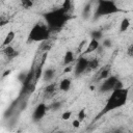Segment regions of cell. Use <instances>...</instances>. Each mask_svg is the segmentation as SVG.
<instances>
[{
	"mask_svg": "<svg viewBox=\"0 0 133 133\" xmlns=\"http://www.w3.org/2000/svg\"><path fill=\"white\" fill-rule=\"evenodd\" d=\"M128 95H129V88L122 87V88L113 89L111 95L109 96L106 104L104 105L102 111L98 114V117H101L102 115L124 106L128 100Z\"/></svg>",
	"mask_w": 133,
	"mask_h": 133,
	"instance_id": "obj_1",
	"label": "cell"
},
{
	"mask_svg": "<svg viewBox=\"0 0 133 133\" xmlns=\"http://www.w3.org/2000/svg\"><path fill=\"white\" fill-rule=\"evenodd\" d=\"M44 19H45L50 31L58 30L61 27H63L64 24L68 22L69 15H68V11L61 7V8H57V9H54V10L44 14Z\"/></svg>",
	"mask_w": 133,
	"mask_h": 133,
	"instance_id": "obj_2",
	"label": "cell"
},
{
	"mask_svg": "<svg viewBox=\"0 0 133 133\" xmlns=\"http://www.w3.org/2000/svg\"><path fill=\"white\" fill-rule=\"evenodd\" d=\"M50 37V29L43 23H36L28 34V43L32 42H46Z\"/></svg>",
	"mask_w": 133,
	"mask_h": 133,
	"instance_id": "obj_3",
	"label": "cell"
},
{
	"mask_svg": "<svg viewBox=\"0 0 133 133\" xmlns=\"http://www.w3.org/2000/svg\"><path fill=\"white\" fill-rule=\"evenodd\" d=\"M119 11V8L115 4L113 0H99L98 5L95 10V17H103V16H109L113 15Z\"/></svg>",
	"mask_w": 133,
	"mask_h": 133,
	"instance_id": "obj_4",
	"label": "cell"
},
{
	"mask_svg": "<svg viewBox=\"0 0 133 133\" xmlns=\"http://www.w3.org/2000/svg\"><path fill=\"white\" fill-rule=\"evenodd\" d=\"M117 80H118V78L116 76H108L102 82V84L100 86V91L107 92V91L113 90L114 89V86H115V83H116Z\"/></svg>",
	"mask_w": 133,
	"mask_h": 133,
	"instance_id": "obj_5",
	"label": "cell"
},
{
	"mask_svg": "<svg viewBox=\"0 0 133 133\" xmlns=\"http://www.w3.org/2000/svg\"><path fill=\"white\" fill-rule=\"evenodd\" d=\"M88 69V59L85 58L84 56H80L77 59V62L74 66V71H75V75L76 76H80L81 74H83L86 70Z\"/></svg>",
	"mask_w": 133,
	"mask_h": 133,
	"instance_id": "obj_6",
	"label": "cell"
},
{
	"mask_svg": "<svg viewBox=\"0 0 133 133\" xmlns=\"http://www.w3.org/2000/svg\"><path fill=\"white\" fill-rule=\"evenodd\" d=\"M47 109H48V107H47L44 103H39V104L35 107L33 113H32V119H33L34 122L41 121V119L45 116V114H46V112H47Z\"/></svg>",
	"mask_w": 133,
	"mask_h": 133,
	"instance_id": "obj_7",
	"label": "cell"
},
{
	"mask_svg": "<svg viewBox=\"0 0 133 133\" xmlns=\"http://www.w3.org/2000/svg\"><path fill=\"white\" fill-rule=\"evenodd\" d=\"M99 46H100L99 41H97V39H95V38H91L90 42L87 44L86 50L83 52V54L85 55V54H89V53H91V52H95V51L99 48Z\"/></svg>",
	"mask_w": 133,
	"mask_h": 133,
	"instance_id": "obj_8",
	"label": "cell"
},
{
	"mask_svg": "<svg viewBox=\"0 0 133 133\" xmlns=\"http://www.w3.org/2000/svg\"><path fill=\"white\" fill-rule=\"evenodd\" d=\"M3 53H4V55H5L7 58H14V57H16V56L18 55V52H17V51L15 50V48H14L12 46H10V45L4 47Z\"/></svg>",
	"mask_w": 133,
	"mask_h": 133,
	"instance_id": "obj_9",
	"label": "cell"
},
{
	"mask_svg": "<svg viewBox=\"0 0 133 133\" xmlns=\"http://www.w3.org/2000/svg\"><path fill=\"white\" fill-rule=\"evenodd\" d=\"M54 76H55V71H54V69H52V68L46 69V70L44 71V73H43V79H44L45 81H47V82L52 81V79L54 78Z\"/></svg>",
	"mask_w": 133,
	"mask_h": 133,
	"instance_id": "obj_10",
	"label": "cell"
},
{
	"mask_svg": "<svg viewBox=\"0 0 133 133\" xmlns=\"http://www.w3.org/2000/svg\"><path fill=\"white\" fill-rule=\"evenodd\" d=\"M74 60H75L74 52L71 51V50L66 51L65 54H64V56H63V64H64V65H69V64H71Z\"/></svg>",
	"mask_w": 133,
	"mask_h": 133,
	"instance_id": "obj_11",
	"label": "cell"
},
{
	"mask_svg": "<svg viewBox=\"0 0 133 133\" xmlns=\"http://www.w3.org/2000/svg\"><path fill=\"white\" fill-rule=\"evenodd\" d=\"M71 84H72L71 80H70L69 78H64V79H62V80L60 81L58 87H59V89L62 90V91H68V90L71 88Z\"/></svg>",
	"mask_w": 133,
	"mask_h": 133,
	"instance_id": "obj_12",
	"label": "cell"
},
{
	"mask_svg": "<svg viewBox=\"0 0 133 133\" xmlns=\"http://www.w3.org/2000/svg\"><path fill=\"white\" fill-rule=\"evenodd\" d=\"M15 36H16V33H15V31H12V30H10L7 34H6V36H5V38H4V41H3V46L5 47V46H8V45H10V43L15 39Z\"/></svg>",
	"mask_w": 133,
	"mask_h": 133,
	"instance_id": "obj_13",
	"label": "cell"
},
{
	"mask_svg": "<svg viewBox=\"0 0 133 133\" xmlns=\"http://www.w3.org/2000/svg\"><path fill=\"white\" fill-rule=\"evenodd\" d=\"M129 26H130V20L128 18H124L122 20V22H121V25H119V31L121 32L127 31L128 28H129Z\"/></svg>",
	"mask_w": 133,
	"mask_h": 133,
	"instance_id": "obj_14",
	"label": "cell"
},
{
	"mask_svg": "<svg viewBox=\"0 0 133 133\" xmlns=\"http://www.w3.org/2000/svg\"><path fill=\"white\" fill-rule=\"evenodd\" d=\"M90 36H91V38H95L97 41H101L103 38V33L100 30H94L90 32Z\"/></svg>",
	"mask_w": 133,
	"mask_h": 133,
	"instance_id": "obj_15",
	"label": "cell"
},
{
	"mask_svg": "<svg viewBox=\"0 0 133 133\" xmlns=\"http://www.w3.org/2000/svg\"><path fill=\"white\" fill-rule=\"evenodd\" d=\"M98 66H99V59H98V58L88 59V69L96 70Z\"/></svg>",
	"mask_w": 133,
	"mask_h": 133,
	"instance_id": "obj_16",
	"label": "cell"
},
{
	"mask_svg": "<svg viewBox=\"0 0 133 133\" xmlns=\"http://www.w3.org/2000/svg\"><path fill=\"white\" fill-rule=\"evenodd\" d=\"M90 8H91V4H90V3H87V4L85 5V7L83 8L82 15L84 16V18H85V19H87V18H88V16L90 15Z\"/></svg>",
	"mask_w": 133,
	"mask_h": 133,
	"instance_id": "obj_17",
	"label": "cell"
},
{
	"mask_svg": "<svg viewBox=\"0 0 133 133\" xmlns=\"http://www.w3.org/2000/svg\"><path fill=\"white\" fill-rule=\"evenodd\" d=\"M21 4L24 8L26 9H29L33 6V1L32 0H21Z\"/></svg>",
	"mask_w": 133,
	"mask_h": 133,
	"instance_id": "obj_18",
	"label": "cell"
},
{
	"mask_svg": "<svg viewBox=\"0 0 133 133\" xmlns=\"http://www.w3.org/2000/svg\"><path fill=\"white\" fill-rule=\"evenodd\" d=\"M85 116H86V109L85 108H81L79 110V112H78V119L80 122H82L85 118Z\"/></svg>",
	"mask_w": 133,
	"mask_h": 133,
	"instance_id": "obj_19",
	"label": "cell"
},
{
	"mask_svg": "<svg viewBox=\"0 0 133 133\" xmlns=\"http://www.w3.org/2000/svg\"><path fill=\"white\" fill-rule=\"evenodd\" d=\"M109 68H105L104 70H102V72H101V74H100V76H99V79H105V78H107L108 77V75H109Z\"/></svg>",
	"mask_w": 133,
	"mask_h": 133,
	"instance_id": "obj_20",
	"label": "cell"
},
{
	"mask_svg": "<svg viewBox=\"0 0 133 133\" xmlns=\"http://www.w3.org/2000/svg\"><path fill=\"white\" fill-rule=\"evenodd\" d=\"M61 102H59V101H56V102H53L50 106H49V108L51 109V110H57V109H59L60 107H61Z\"/></svg>",
	"mask_w": 133,
	"mask_h": 133,
	"instance_id": "obj_21",
	"label": "cell"
},
{
	"mask_svg": "<svg viewBox=\"0 0 133 133\" xmlns=\"http://www.w3.org/2000/svg\"><path fill=\"white\" fill-rule=\"evenodd\" d=\"M71 6H72V0H64L63 1V4H62V8L66 11H69L71 9Z\"/></svg>",
	"mask_w": 133,
	"mask_h": 133,
	"instance_id": "obj_22",
	"label": "cell"
},
{
	"mask_svg": "<svg viewBox=\"0 0 133 133\" xmlns=\"http://www.w3.org/2000/svg\"><path fill=\"white\" fill-rule=\"evenodd\" d=\"M55 88H56V84H55V83H50V84L46 87L45 91H46V92H48V94H51V92L55 91Z\"/></svg>",
	"mask_w": 133,
	"mask_h": 133,
	"instance_id": "obj_23",
	"label": "cell"
},
{
	"mask_svg": "<svg viewBox=\"0 0 133 133\" xmlns=\"http://www.w3.org/2000/svg\"><path fill=\"white\" fill-rule=\"evenodd\" d=\"M102 47H103V48H111V47H112V41L109 39V38H105V39L103 41Z\"/></svg>",
	"mask_w": 133,
	"mask_h": 133,
	"instance_id": "obj_24",
	"label": "cell"
},
{
	"mask_svg": "<svg viewBox=\"0 0 133 133\" xmlns=\"http://www.w3.org/2000/svg\"><path fill=\"white\" fill-rule=\"evenodd\" d=\"M72 115V111H64L62 114H61V118L63 121H68Z\"/></svg>",
	"mask_w": 133,
	"mask_h": 133,
	"instance_id": "obj_25",
	"label": "cell"
},
{
	"mask_svg": "<svg viewBox=\"0 0 133 133\" xmlns=\"http://www.w3.org/2000/svg\"><path fill=\"white\" fill-rule=\"evenodd\" d=\"M26 75H27V73H24V72H23V73H20V75L18 76V79L23 83V81H24L25 78H26Z\"/></svg>",
	"mask_w": 133,
	"mask_h": 133,
	"instance_id": "obj_26",
	"label": "cell"
},
{
	"mask_svg": "<svg viewBox=\"0 0 133 133\" xmlns=\"http://www.w3.org/2000/svg\"><path fill=\"white\" fill-rule=\"evenodd\" d=\"M80 121L77 118V119H75V121H73V123H72V125H73V127H75V128H78L79 126H80Z\"/></svg>",
	"mask_w": 133,
	"mask_h": 133,
	"instance_id": "obj_27",
	"label": "cell"
},
{
	"mask_svg": "<svg viewBox=\"0 0 133 133\" xmlns=\"http://www.w3.org/2000/svg\"><path fill=\"white\" fill-rule=\"evenodd\" d=\"M85 45H86V41H82V42L80 43L79 47H78V50H79V51H81V50H82V47H84Z\"/></svg>",
	"mask_w": 133,
	"mask_h": 133,
	"instance_id": "obj_28",
	"label": "cell"
},
{
	"mask_svg": "<svg viewBox=\"0 0 133 133\" xmlns=\"http://www.w3.org/2000/svg\"><path fill=\"white\" fill-rule=\"evenodd\" d=\"M72 66H68V68H65L64 70H63V73H69V72H71L72 71Z\"/></svg>",
	"mask_w": 133,
	"mask_h": 133,
	"instance_id": "obj_29",
	"label": "cell"
},
{
	"mask_svg": "<svg viewBox=\"0 0 133 133\" xmlns=\"http://www.w3.org/2000/svg\"><path fill=\"white\" fill-rule=\"evenodd\" d=\"M32 1H33V2H34V1H35V0H32Z\"/></svg>",
	"mask_w": 133,
	"mask_h": 133,
	"instance_id": "obj_30",
	"label": "cell"
}]
</instances>
